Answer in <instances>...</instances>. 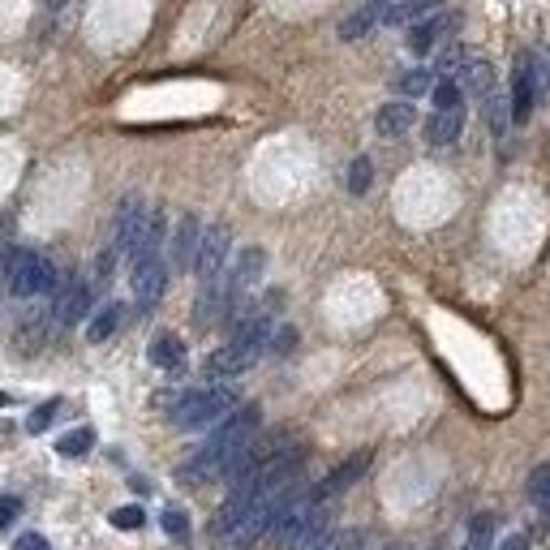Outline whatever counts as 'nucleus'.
Instances as JSON below:
<instances>
[{
  "label": "nucleus",
  "mask_w": 550,
  "mask_h": 550,
  "mask_svg": "<svg viewBox=\"0 0 550 550\" xmlns=\"http://www.w3.org/2000/svg\"><path fill=\"white\" fill-rule=\"evenodd\" d=\"M258 422H263V409L258 404H241L224 417L215 434L202 443V452L181 469V482H211V477H224L233 469V460L258 439Z\"/></svg>",
  "instance_id": "f257e3e1"
},
{
  "label": "nucleus",
  "mask_w": 550,
  "mask_h": 550,
  "mask_svg": "<svg viewBox=\"0 0 550 550\" xmlns=\"http://www.w3.org/2000/svg\"><path fill=\"white\" fill-rule=\"evenodd\" d=\"M233 409H237V392L215 383V387H198V392L181 396V404L172 409V422L181 430H207V426H220Z\"/></svg>",
  "instance_id": "f03ea898"
},
{
  "label": "nucleus",
  "mask_w": 550,
  "mask_h": 550,
  "mask_svg": "<svg viewBox=\"0 0 550 550\" xmlns=\"http://www.w3.org/2000/svg\"><path fill=\"white\" fill-rule=\"evenodd\" d=\"M52 288H56V267L48 258L35 254V250L13 254V263H9V293L13 297L31 301V297H48Z\"/></svg>",
  "instance_id": "7ed1b4c3"
},
{
  "label": "nucleus",
  "mask_w": 550,
  "mask_h": 550,
  "mask_svg": "<svg viewBox=\"0 0 550 550\" xmlns=\"http://www.w3.org/2000/svg\"><path fill=\"white\" fill-rule=\"evenodd\" d=\"M456 26H460V13H456V9L426 13V18H417V22L409 26V52H417V56L439 52L443 43L456 35Z\"/></svg>",
  "instance_id": "20e7f679"
},
{
  "label": "nucleus",
  "mask_w": 550,
  "mask_h": 550,
  "mask_svg": "<svg viewBox=\"0 0 550 550\" xmlns=\"http://www.w3.org/2000/svg\"><path fill=\"white\" fill-rule=\"evenodd\" d=\"M267 353V344H258V340H241V336H233L224 344V349H215L211 357H207V374L211 379H237V374H245L254 366L258 357Z\"/></svg>",
  "instance_id": "39448f33"
},
{
  "label": "nucleus",
  "mask_w": 550,
  "mask_h": 550,
  "mask_svg": "<svg viewBox=\"0 0 550 550\" xmlns=\"http://www.w3.org/2000/svg\"><path fill=\"white\" fill-rule=\"evenodd\" d=\"M147 220H151V215H147V207H142V198L129 194L117 207V224H112V250L125 254V258H134L142 233H147Z\"/></svg>",
  "instance_id": "423d86ee"
},
{
  "label": "nucleus",
  "mask_w": 550,
  "mask_h": 550,
  "mask_svg": "<svg viewBox=\"0 0 550 550\" xmlns=\"http://www.w3.org/2000/svg\"><path fill=\"white\" fill-rule=\"evenodd\" d=\"M228 250H233V233H228L224 224L202 228L198 258H194V271H198V280H202V284L215 280V275H224V267H228Z\"/></svg>",
  "instance_id": "0eeeda50"
},
{
  "label": "nucleus",
  "mask_w": 550,
  "mask_h": 550,
  "mask_svg": "<svg viewBox=\"0 0 550 550\" xmlns=\"http://www.w3.org/2000/svg\"><path fill=\"white\" fill-rule=\"evenodd\" d=\"M164 288H168V263H164V254L134 263V301H138V310H151L155 301L164 297Z\"/></svg>",
  "instance_id": "6e6552de"
},
{
  "label": "nucleus",
  "mask_w": 550,
  "mask_h": 550,
  "mask_svg": "<svg viewBox=\"0 0 550 550\" xmlns=\"http://www.w3.org/2000/svg\"><path fill=\"white\" fill-rule=\"evenodd\" d=\"M533 104H538V82H533V56H516L512 69V121H529Z\"/></svg>",
  "instance_id": "1a4fd4ad"
},
{
  "label": "nucleus",
  "mask_w": 550,
  "mask_h": 550,
  "mask_svg": "<svg viewBox=\"0 0 550 550\" xmlns=\"http://www.w3.org/2000/svg\"><path fill=\"white\" fill-rule=\"evenodd\" d=\"M366 469H370V452H357V456H349V460H344V465H336V469H331V473L323 477V482L314 486V499H318V503L336 499L340 490H349V486H353V482H357V477L366 473Z\"/></svg>",
  "instance_id": "9d476101"
},
{
  "label": "nucleus",
  "mask_w": 550,
  "mask_h": 550,
  "mask_svg": "<svg viewBox=\"0 0 550 550\" xmlns=\"http://www.w3.org/2000/svg\"><path fill=\"white\" fill-rule=\"evenodd\" d=\"M86 310H91V284L69 280L61 288V297H56L52 318H56V327H74V323H82V318H86Z\"/></svg>",
  "instance_id": "9b49d317"
},
{
  "label": "nucleus",
  "mask_w": 550,
  "mask_h": 550,
  "mask_svg": "<svg viewBox=\"0 0 550 550\" xmlns=\"http://www.w3.org/2000/svg\"><path fill=\"white\" fill-rule=\"evenodd\" d=\"M198 241H202V224L198 215H181L177 233H172V271H190L198 258Z\"/></svg>",
  "instance_id": "f8f14e48"
},
{
  "label": "nucleus",
  "mask_w": 550,
  "mask_h": 550,
  "mask_svg": "<svg viewBox=\"0 0 550 550\" xmlns=\"http://www.w3.org/2000/svg\"><path fill=\"white\" fill-rule=\"evenodd\" d=\"M465 129V112L460 108H434L430 121H426V142L430 147H452Z\"/></svg>",
  "instance_id": "ddd939ff"
},
{
  "label": "nucleus",
  "mask_w": 550,
  "mask_h": 550,
  "mask_svg": "<svg viewBox=\"0 0 550 550\" xmlns=\"http://www.w3.org/2000/svg\"><path fill=\"white\" fill-rule=\"evenodd\" d=\"M413 121H417V112H413L409 99H392V104L379 108V117H374V129H379L383 138H404V134L413 129Z\"/></svg>",
  "instance_id": "4468645a"
},
{
  "label": "nucleus",
  "mask_w": 550,
  "mask_h": 550,
  "mask_svg": "<svg viewBox=\"0 0 550 550\" xmlns=\"http://www.w3.org/2000/svg\"><path fill=\"white\" fill-rule=\"evenodd\" d=\"M151 366H155V370H168V374L185 370V340L172 336V331L155 336V340H151Z\"/></svg>",
  "instance_id": "2eb2a0df"
},
{
  "label": "nucleus",
  "mask_w": 550,
  "mask_h": 550,
  "mask_svg": "<svg viewBox=\"0 0 550 550\" xmlns=\"http://www.w3.org/2000/svg\"><path fill=\"white\" fill-rule=\"evenodd\" d=\"M434 5H439V0H379V18L387 26L417 22V18H426V13H434Z\"/></svg>",
  "instance_id": "dca6fc26"
},
{
  "label": "nucleus",
  "mask_w": 550,
  "mask_h": 550,
  "mask_svg": "<svg viewBox=\"0 0 550 550\" xmlns=\"http://www.w3.org/2000/svg\"><path fill=\"white\" fill-rule=\"evenodd\" d=\"M460 86H465V91L473 95V99H486L495 95V69H490L486 61H477V56H469V65L460 69Z\"/></svg>",
  "instance_id": "f3484780"
},
{
  "label": "nucleus",
  "mask_w": 550,
  "mask_h": 550,
  "mask_svg": "<svg viewBox=\"0 0 550 550\" xmlns=\"http://www.w3.org/2000/svg\"><path fill=\"white\" fill-rule=\"evenodd\" d=\"M121 314H125L121 306H104L91 318V323H86V340H91V344L112 340V336H117V327H121Z\"/></svg>",
  "instance_id": "a211bd4d"
},
{
  "label": "nucleus",
  "mask_w": 550,
  "mask_h": 550,
  "mask_svg": "<svg viewBox=\"0 0 550 550\" xmlns=\"http://www.w3.org/2000/svg\"><path fill=\"white\" fill-rule=\"evenodd\" d=\"M379 22H383V18H379V0H370V5L357 9L349 22H340V39H361V35H370Z\"/></svg>",
  "instance_id": "6ab92c4d"
},
{
  "label": "nucleus",
  "mask_w": 550,
  "mask_h": 550,
  "mask_svg": "<svg viewBox=\"0 0 550 550\" xmlns=\"http://www.w3.org/2000/svg\"><path fill=\"white\" fill-rule=\"evenodd\" d=\"M490 546H495V516L482 512L469 520V533H465V546L460 550H490Z\"/></svg>",
  "instance_id": "aec40b11"
},
{
  "label": "nucleus",
  "mask_w": 550,
  "mask_h": 550,
  "mask_svg": "<svg viewBox=\"0 0 550 550\" xmlns=\"http://www.w3.org/2000/svg\"><path fill=\"white\" fill-rule=\"evenodd\" d=\"M95 447V430L91 426H78V430H69V434H61V443H56V452H61L65 460H78V456H86Z\"/></svg>",
  "instance_id": "412c9836"
},
{
  "label": "nucleus",
  "mask_w": 550,
  "mask_h": 550,
  "mask_svg": "<svg viewBox=\"0 0 550 550\" xmlns=\"http://www.w3.org/2000/svg\"><path fill=\"white\" fill-rule=\"evenodd\" d=\"M396 91H400L404 99L426 95V91H434V74H430V69H409V74L396 78Z\"/></svg>",
  "instance_id": "4be33fe9"
},
{
  "label": "nucleus",
  "mask_w": 550,
  "mask_h": 550,
  "mask_svg": "<svg viewBox=\"0 0 550 550\" xmlns=\"http://www.w3.org/2000/svg\"><path fill=\"white\" fill-rule=\"evenodd\" d=\"M469 65V52L460 48V43H443L439 48V56H434V69H439L443 78H452V74H460V69Z\"/></svg>",
  "instance_id": "5701e85b"
},
{
  "label": "nucleus",
  "mask_w": 550,
  "mask_h": 550,
  "mask_svg": "<svg viewBox=\"0 0 550 550\" xmlns=\"http://www.w3.org/2000/svg\"><path fill=\"white\" fill-rule=\"evenodd\" d=\"M529 499L538 503V512L550 516V465H538L529 473Z\"/></svg>",
  "instance_id": "b1692460"
},
{
  "label": "nucleus",
  "mask_w": 550,
  "mask_h": 550,
  "mask_svg": "<svg viewBox=\"0 0 550 550\" xmlns=\"http://www.w3.org/2000/svg\"><path fill=\"white\" fill-rule=\"evenodd\" d=\"M430 95H434V108H460V99H465V86H460L456 78H439Z\"/></svg>",
  "instance_id": "393cba45"
},
{
  "label": "nucleus",
  "mask_w": 550,
  "mask_h": 550,
  "mask_svg": "<svg viewBox=\"0 0 550 550\" xmlns=\"http://www.w3.org/2000/svg\"><path fill=\"white\" fill-rule=\"evenodd\" d=\"M370 181H374V164H370V159L366 155H357L353 159V164H349V194H366L370 190Z\"/></svg>",
  "instance_id": "a878e982"
},
{
  "label": "nucleus",
  "mask_w": 550,
  "mask_h": 550,
  "mask_svg": "<svg viewBox=\"0 0 550 550\" xmlns=\"http://www.w3.org/2000/svg\"><path fill=\"white\" fill-rule=\"evenodd\" d=\"M56 417H61V400H43L39 409H35L31 417H26V430H31V434H43V430H48V426L56 422Z\"/></svg>",
  "instance_id": "bb28decb"
},
{
  "label": "nucleus",
  "mask_w": 550,
  "mask_h": 550,
  "mask_svg": "<svg viewBox=\"0 0 550 550\" xmlns=\"http://www.w3.org/2000/svg\"><path fill=\"white\" fill-rule=\"evenodd\" d=\"M533 56V82H538V99H550V52L538 48L529 52Z\"/></svg>",
  "instance_id": "cd10ccee"
},
{
  "label": "nucleus",
  "mask_w": 550,
  "mask_h": 550,
  "mask_svg": "<svg viewBox=\"0 0 550 550\" xmlns=\"http://www.w3.org/2000/svg\"><path fill=\"white\" fill-rule=\"evenodd\" d=\"M486 117H490V129L503 138V129H508V121H512V112H508V104H503V95H490L486 99Z\"/></svg>",
  "instance_id": "c85d7f7f"
},
{
  "label": "nucleus",
  "mask_w": 550,
  "mask_h": 550,
  "mask_svg": "<svg viewBox=\"0 0 550 550\" xmlns=\"http://www.w3.org/2000/svg\"><path fill=\"white\" fill-rule=\"evenodd\" d=\"M108 520H112V525H117L121 533H138L142 525H147V516H142V508H117Z\"/></svg>",
  "instance_id": "c756f323"
},
{
  "label": "nucleus",
  "mask_w": 550,
  "mask_h": 550,
  "mask_svg": "<svg viewBox=\"0 0 550 550\" xmlns=\"http://www.w3.org/2000/svg\"><path fill=\"white\" fill-rule=\"evenodd\" d=\"M164 533H168V538H177V542L190 538V520H185V512L168 508V512H164Z\"/></svg>",
  "instance_id": "7c9ffc66"
},
{
  "label": "nucleus",
  "mask_w": 550,
  "mask_h": 550,
  "mask_svg": "<svg viewBox=\"0 0 550 550\" xmlns=\"http://www.w3.org/2000/svg\"><path fill=\"white\" fill-rule=\"evenodd\" d=\"M366 546V538H361L357 529H344V533H336V538H331L323 550H361Z\"/></svg>",
  "instance_id": "2f4dec72"
},
{
  "label": "nucleus",
  "mask_w": 550,
  "mask_h": 550,
  "mask_svg": "<svg viewBox=\"0 0 550 550\" xmlns=\"http://www.w3.org/2000/svg\"><path fill=\"white\" fill-rule=\"evenodd\" d=\"M18 516H22V499H18V495H5V499H0V533H5Z\"/></svg>",
  "instance_id": "473e14b6"
},
{
  "label": "nucleus",
  "mask_w": 550,
  "mask_h": 550,
  "mask_svg": "<svg viewBox=\"0 0 550 550\" xmlns=\"http://www.w3.org/2000/svg\"><path fill=\"white\" fill-rule=\"evenodd\" d=\"M13 550H52L48 538H39V533H22L18 542H13Z\"/></svg>",
  "instance_id": "72a5a7b5"
},
{
  "label": "nucleus",
  "mask_w": 550,
  "mask_h": 550,
  "mask_svg": "<svg viewBox=\"0 0 550 550\" xmlns=\"http://www.w3.org/2000/svg\"><path fill=\"white\" fill-rule=\"evenodd\" d=\"M499 550H529V538H525V533H512V538H503Z\"/></svg>",
  "instance_id": "f704fd0d"
},
{
  "label": "nucleus",
  "mask_w": 550,
  "mask_h": 550,
  "mask_svg": "<svg viewBox=\"0 0 550 550\" xmlns=\"http://www.w3.org/2000/svg\"><path fill=\"white\" fill-rule=\"evenodd\" d=\"M387 550H413V546H404V542H392V546H387Z\"/></svg>",
  "instance_id": "c9c22d12"
},
{
  "label": "nucleus",
  "mask_w": 550,
  "mask_h": 550,
  "mask_svg": "<svg viewBox=\"0 0 550 550\" xmlns=\"http://www.w3.org/2000/svg\"><path fill=\"white\" fill-rule=\"evenodd\" d=\"M5 404H9V396H5V392H0V409H5Z\"/></svg>",
  "instance_id": "e433bc0d"
},
{
  "label": "nucleus",
  "mask_w": 550,
  "mask_h": 550,
  "mask_svg": "<svg viewBox=\"0 0 550 550\" xmlns=\"http://www.w3.org/2000/svg\"><path fill=\"white\" fill-rule=\"evenodd\" d=\"M48 5H65V0H48Z\"/></svg>",
  "instance_id": "4c0bfd02"
}]
</instances>
